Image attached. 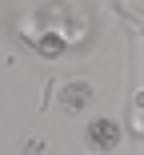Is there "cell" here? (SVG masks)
<instances>
[{
  "label": "cell",
  "instance_id": "obj_1",
  "mask_svg": "<svg viewBox=\"0 0 144 155\" xmlns=\"http://www.w3.org/2000/svg\"><path fill=\"white\" fill-rule=\"evenodd\" d=\"M88 143H92L96 151H112V147L120 143V123H112V119L88 123Z\"/></svg>",
  "mask_w": 144,
  "mask_h": 155
},
{
  "label": "cell",
  "instance_id": "obj_2",
  "mask_svg": "<svg viewBox=\"0 0 144 155\" xmlns=\"http://www.w3.org/2000/svg\"><path fill=\"white\" fill-rule=\"evenodd\" d=\"M96 100V91L84 84V80H76V84H64V91H60V104H64V111H84Z\"/></svg>",
  "mask_w": 144,
  "mask_h": 155
},
{
  "label": "cell",
  "instance_id": "obj_3",
  "mask_svg": "<svg viewBox=\"0 0 144 155\" xmlns=\"http://www.w3.org/2000/svg\"><path fill=\"white\" fill-rule=\"evenodd\" d=\"M36 48H40L44 56H56V52H64V40H60V36H56V32H44Z\"/></svg>",
  "mask_w": 144,
  "mask_h": 155
},
{
  "label": "cell",
  "instance_id": "obj_4",
  "mask_svg": "<svg viewBox=\"0 0 144 155\" xmlns=\"http://www.w3.org/2000/svg\"><path fill=\"white\" fill-rule=\"evenodd\" d=\"M40 151H44V143H40V139H32V143H24V155H40Z\"/></svg>",
  "mask_w": 144,
  "mask_h": 155
},
{
  "label": "cell",
  "instance_id": "obj_5",
  "mask_svg": "<svg viewBox=\"0 0 144 155\" xmlns=\"http://www.w3.org/2000/svg\"><path fill=\"white\" fill-rule=\"evenodd\" d=\"M140 107H144V96H140Z\"/></svg>",
  "mask_w": 144,
  "mask_h": 155
}]
</instances>
